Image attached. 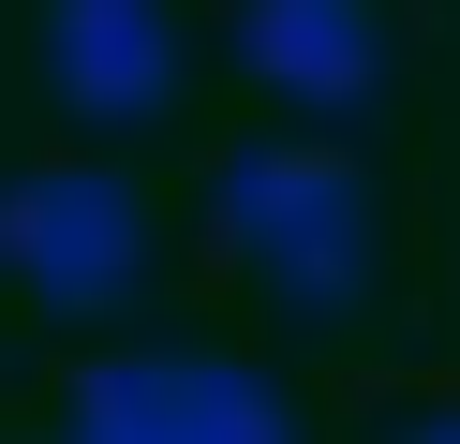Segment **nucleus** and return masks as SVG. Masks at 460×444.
Returning <instances> with one entry per match:
<instances>
[{"label": "nucleus", "instance_id": "nucleus-1", "mask_svg": "<svg viewBox=\"0 0 460 444\" xmlns=\"http://www.w3.org/2000/svg\"><path fill=\"white\" fill-rule=\"evenodd\" d=\"M223 237L252 252V282L282 296V311H357L371 296V193L357 163H327V148H223Z\"/></svg>", "mask_w": 460, "mask_h": 444}, {"label": "nucleus", "instance_id": "nucleus-2", "mask_svg": "<svg viewBox=\"0 0 460 444\" xmlns=\"http://www.w3.org/2000/svg\"><path fill=\"white\" fill-rule=\"evenodd\" d=\"M0 282H31L45 311H119V296L149 282V207H134V178H104V163L0 178Z\"/></svg>", "mask_w": 460, "mask_h": 444}, {"label": "nucleus", "instance_id": "nucleus-3", "mask_svg": "<svg viewBox=\"0 0 460 444\" xmlns=\"http://www.w3.org/2000/svg\"><path fill=\"white\" fill-rule=\"evenodd\" d=\"M75 444H297V414L223 355H104L75 370Z\"/></svg>", "mask_w": 460, "mask_h": 444}, {"label": "nucleus", "instance_id": "nucleus-4", "mask_svg": "<svg viewBox=\"0 0 460 444\" xmlns=\"http://www.w3.org/2000/svg\"><path fill=\"white\" fill-rule=\"evenodd\" d=\"M45 89L104 134L179 104V15L164 0H45Z\"/></svg>", "mask_w": 460, "mask_h": 444}, {"label": "nucleus", "instance_id": "nucleus-5", "mask_svg": "<svg viewBox=\"0 0 460 444\" xmlns=\"http://www.w3.org/2000/svg\"><path fill=\"white\" fill-rule=\"evenodd\" d=\"M238 74L312 118H357L386 89V30H371V0H238Z\"/></svg>", "mask_w": 460, "mask_h": 444}, {"label": "nucleus", "instance_id": "nucleus-6", "mask_svg": "<svg viewBox=\"0 0 460 444\" xmlns=\"http://www.w3.org/2000/svg\"><path fill=\"white\" fill-rule=\"evenodd\" d=\"M416 444H460V414H430V430H416Z\"/></svg>", "mask_w": 460, "mask_h": 444}]
</instances>
